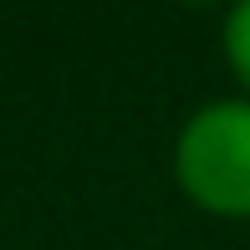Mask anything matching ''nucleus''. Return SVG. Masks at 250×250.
<instances>
[{
	"mask_svg": "<svg viewBox=\"0 0 250 250\" xmlns=\"http://www.w3.org/2000/svg\"><path fill=\"white\" fill-rule=\"evenodd\" d=\"M174 168L194 204L214 214H250V102H214L194 112Z\"/></svg>",
	"mask_w": 250,
	"mask_h": 250,
	"instance_id": "nucleus-1",
	"label": "nucleus"
},
{
	"mask_svg": "<svg viewBox=\"0 0 250 250\" xmlns=\"http://www.w3.org/2000/svg\"><path fill=\"white\" fill-rule=\"evenodd\" d=\"M225 46H230V62H235V72L250 82V0L240 10L230 16V26H225Z\"/></svg>",
	"mask_w": 250,
	"mask_h": 250,
	"instance_id": "nucleus-2",
	"label": "nucleus"
}]
</instances>
